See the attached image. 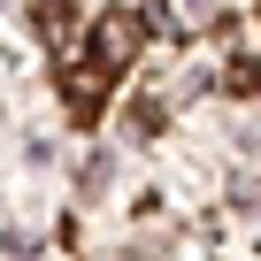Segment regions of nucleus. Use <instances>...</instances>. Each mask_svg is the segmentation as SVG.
I'll use <instances>...</instances> for the list:
<instances>
[{"label": "nucleus", "instance_id": "nucleus-1", "mask_svg": "<svg viewBox=\"0 0 261 261\" xmlns=\"http://www.w3.org/2000/svg\"><path fill=\"white\" fill-rule=\"evenodd\" d=\"M139 39H146V23L130 16V8H123V16H108V23H100V62H108V69H123L130 54H139Z\"/></svg>", "mask_w": 261, "mask_h": 261}, {"label": "nucleus", "instance_id": "nucleus-2", "mask_svg": "<svg viewBox=\"0 0 261 261\" xmlns=\"http://www.w3.org/2000/svg\"><path fill=\"white\" fill-rule=\"evenodd\" d=\"M62 85H69V100H77V108H92V100L108 92V69H85V62H69V69H62Z\"/></svg>", "mask_w": 261, "mask_h": 261}]
</instances>
